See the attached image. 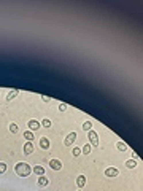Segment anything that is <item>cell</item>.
Returning <instances> with one entry per match:
<instances>
[{
    "label": "cell",
    "instance_id": "15",
    "mask_svg": "<svg viewBox=\"0 0 143 191\" xmlns=\"http://www.w3.org/2000/svg\"><path fill=\"white\" fill-rule=\"evenodd\" d=\"M135 166H137L135 159H130V161H127V163H126V167H129V169H134Z\"/></svg>",
    "mask_w": 143,
    "mask_h": 191
},
{
    "label": "cell",
    "instance_id": "8",
    "mask_svg": "<svg viewBox=\"0 0 143 191\" xmlns=\"http://www.w3.org/2000/svg\"><path fill=\"white\" fill-rule=\"evenodd\" d=\"M76 185H78V188H83L86 185V177L84 175H78L76 177Z\"/></svg>",
    "mask_w": 143,
    "mask_h": 191
},
{
    "label": "cell",
    "instance_id": "13",
    "mask_svg": "<svg viewBox=\"0 0 143 191\" xmlns=\"http://www.w3.org/2000/svg\"><path fill=\"white\" fill-rule=\"evenodd\" d=\"M24 139L27 140V142H32V140H34V132H32V131H26V132H24Z\"/></svg>",
    "mask_w": 143,
    "mask_h": 191
},
{
    "label": "cell",
    "instance_id": "5",
    "mask_svg": "<svg viewBox=\"0 0 143 191\" xmlns=\"http://www.w3.org/2000/svg\"><path fill=\"white\" fill-rule=\"evenodd\" d=\"M118 174H119V171L116 169V167H108V169H105V175H107V177H116Z\"/></svg>",
    "mask_w": 143,
    "mask_h": 191
},
{
    "label": "cell",
    "instance_id": "19",
    "mask_svg": "<svg viewBox=\"0 0 143 191\" xmlns=\"http://www.w3.org/2000/svg\"><path fill=\"white\" fill-rule=\"evenodd\" d=\"M10 131H11L13 134H16V132H18V126H16L14 123H11V124H10Z\"/></svg>",
    "mask_w": 143,
    "mask_h": 191
},
{
    "label": "cell",
    "instance_id": "4",
    "mask_svg": "<svg viewBox=\"0 0 143 191\" xmlns=\"http://www.w3.org/2000/svg\"><path fill=\"white\" fill-rule=\"evenodd\" d=\"M76 140V132H70L67 137H65V140H64V145H67V147H70L72 143Z\"/></svg>",
    "mask_w": 143,
    "mask_h": 191
},
{
    "label": "cell",
    "instance_id": "22",
    "mask_svg": "<svg viewBox=\"0 0 143 191\" xmlns=\"http://www.w3.org/2000/svg\"><path fill=\"white\" fill-rule=\"evenodd\" d=\"M67 108H68V105H67V104H61V105H59V110H61V112H65Z\"/></svg>",
    "mask_w": 143,
    "mask_h": 191
},
{
    "label": "cell",
    "instance_id": "11",
    "mask_svg": "<svg viewBox=\"0 0 143 191\" xmlns=\"http://www.w3.org/2000/svg\"><path fill=\"white\" fill-rule=\"evenodd\" d=\"M19 94V89H13V91H10L7 94V100H11V99H14V97H16V96Z\"/></svg>",
    "mask_w": 143,
    "mask_h": 191
},
{
    "label": "cell",
    "instance_id": "7",
    "mask_svg": "<svg viewBox=\"0 0 143 191\" xmlns=\"http://www.w3.org/2000/svg\"><path fill=\"white\" fill-rule=\"evenodd\" d=\"M49 166H51V169H54V171H59L62 167V163L59 159H51L49 161Z\"/></svg>",
    "mask_w": 143,
    "mask_h": 191
},
{
    "label": "cell",
    "instance_id": "17",
    "mask_svg": "<svg viewBox=\"0 0 143 191\" xmlns=\"http://www.w3.org/2000/svg\"><path fill=\"white\" fill-rule=\"evenodd\" d=\"M91 127H92V123H91V121H86V123L83 124V129H84V131H91Z\"/></svg>",
    "mask_w": 143,
    "mask_h": 191
},
{
    "label": "cell",
    "instance_id": "9",
    "mask_svg": "<svg viewBox=\"0 0 143 191\" xmlns=\"http://www.w3.org/2000/svg\"><path fill=\"white\" fill-rule=\"evenodd\" d=\"M40 147L43 148V150H48V148H49V140H48L46 137H41L40 139Z\"/></svg>",
    "mask_w": 143,
    "mask_h": 191
},
{
    "label": "cell",
    "instance_id": "21",
    "mask_svg": "<svg viewBox=\"0 0 143 191\" xmlns=\"http://www.w3.org/2000/svg\"><path fill=\"white\" fill-rule=\"evenodd\" d=\"M5 171H7V164H5V163H0V174H3Z\"/></svg>",
    "mask_w": 143,
    "mask_h": 191
},
{
    "label": "cell",
    "instance_id": "12",
    "mask_svg": "<svg viewBox=\"0 0 143 191\" xmlns=\"http://www.w3.org/2000/svg\"><path fill=\"white\" fill-rule=\"evenodd\" d=\"M32 171H34L35 174L38 175V177H41V175H45V169H43V167H41V166H35L34 169H32Z\"/></svg>",
    "mask_w": 143,
    "mask_h": 191
},
{
    "label": "cell",
    "instance_id": "6",
    "mask_svg": "<svg viewBox=\"0 0 143 191\" xmlns=\"http://www.w3.org/2000/svg\"><path fill=\"white\" fill-rule=\"evenodd\" d=\"M24 153H26V154H32V153H34V143H32V142H26V143H24Z\"/></svg>",
    "mask_w": 143,
    "mask_h": 191
},
{
    "label": "cell",
    "instance_id": "14",
    "mask_svg": "<svg viewBox=\"0 0 143 191\" xmlns=\"http://www.w3.org/2000/svg\"><path fill=\"white\" fill-rule=\"evenodd\" d=\"M116 148H118L119 151H127V145L124 142H118L116 143Z\"/></svg>",
    "mask_w": 143,
    "mask_h": 191
},
{
    "label": "cell",
    "instance_id": "2",
    "mask_svg": "<svg viewBox=\"0 0 143 191\" xmlns=\"http://www.w3.org/2000/svg\"><path fill=\"white\" fill-rule=\"evenodd\" d=\"M88 139H89V142H91L92 147H99V135H97L92 129L88 131Z\"/></svg>",
    "mask_w": 143,
    "mask_h": 191
},
{
    "label": "cell",
    "instance_id": "3",
    "mask_svg": "<svg viewBox=\"0 0 143 191\" xmlns=\"http://www.w3.org/2000/svg\"><path fill=\"white\" fill-rule=\"evenodd\" d=\"M27 127H29V131H32V132H34V131L40 129V127H41V124L38 123L37 119H30V121L27 123Z\"/></svg>",
    "mask_w": 143,
    "mask_h": 191
},
{
    "label": "cell",
    "instance_id": "10",
    "mask_svg": "<svg viewBox=\"0 0 143 191\" xmlns=\"http://www.w3.org/2000/svg\"><path fill=\"white\" fill-rule=\"evenodd\" d=\"M49 183V180H48L45 175H41V177H38V186H46V185Z\"/></svg>",
    "mask_w": 143,
    "mask_h": 191
},
{
    "label": "cell",
    "instance_id": "20",
    "mask_svg": "<svg viewBox=\"0 0 143 191\" xmlns=\"http://www.w3.org/2000/svg\"><path fill=\"white\" fill-rule=\"evenodd\" d=\"M72 154H73V156H80V154H81V150H80V148H73Z\"/></svg>",
    "mask_w": 143,
    "mask_h": 191
},
{
    "label": "cell",
    "instance_id": "18",
    "mask_svg": "<svg viewBox=\"0 0 143 191\" xmlns=\"http://www.w3.org/2000/svg\"><path fill=\"white\" fill-rule=\"evenodd\" d=\"M40 124H41L43 127H49V126H51V121H49V119H43Z\"/></svg>",
    "mask_w": 143,
    "mask_h": 191
},
{
    "label": "cell",
    "instance_id": "16",
    "mask_svg": "<svg viewBox=\"0 0 143 191\" xmlns=\"http://www.w3.org/2000/svg\"><path fill=\"white\" fill-rule=\"evenodd\" d=\"M81 153H84V154H89L91 153V145H89V143H86L84 147H83V151Z\"/></svg>",
    "mask_w": 143,
    "mask_h": 191
},
{
    "label": "cell",
    "instance_id": "1",
    "mask_svg": "<svg viewBox=\"0 0 143 191\" xmlns=\"http://www.w3.org/2000/svg\"><path fill=\"white\" fill-rule=\"evenodd\" d=\"M14 171H16V174L19 175V177H27L32 172V167L29 166L27 163H18L16 166H14Z\"/></svg>",
    "mask_w": 143,
    "mask_h": 191
},
{
    "label": "cell",
    "instance_id": "23",
    "mask_svg": "<svg viewBox=\"0 0 143 191\" xmlns=\"http://www.w3.org/2000/svg\"><path fill=\"white\" fill-rule=\"evenodd\" d=\"M132 158H134V159H138V158H140V154H138V153H135V151H134V153H132Z\"/></svg>",
    "mask_w": 143,
    "mask_h": 191
}]
</instances>
